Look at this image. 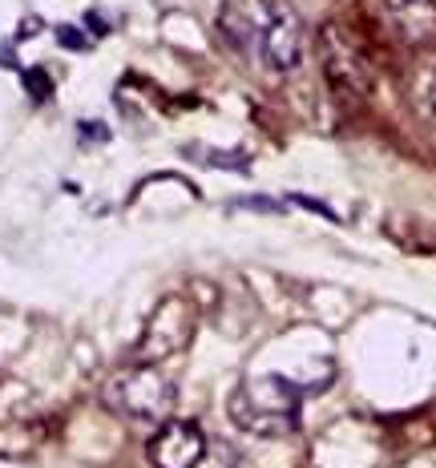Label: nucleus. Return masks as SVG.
<instances>
[{
    "label": "nucleus",
    "mask_w": 436,
    "mask_h": 468,
    "mask_svg": "<svg viewBox=\"0 0 436 468\" xmlns=\"http://www.w3.org/2000/svg\"><path fill=\"white\" fill-rule=\"evenodd\" d=\"M194 324H198V315H194L190 299L166 295L150 311V319H145V331L138 339V359H145V364H162V359L186 351L190 339H194Z\"/></svg>",
    "instance_id": "5"
},
{
    "label": "nucleus",
    "mask_w": 436,
    "mask_h": 468,
    "mask_svg": "<svg viewBox=\"0 0 436 468\" xmlns=\"http://www.w3.org/2000/svg\"><path fill=\"white\" fill-rule=\"evenodd\" d=\"M364 8L392 41L412 48L436 41V0H364Z\"/></svg>",
    "instance_id": "6"
},
{
    "label": "nucleus",
    "mask_w": 436,
    "mask_h": 468,
    "mask_svg": "<svg viewBox=\"0 0 436 468\" xmlns=\"http://www.w3.org/2000/svg\"><path fill=\"white\" fill-rule=\"evenodd\" d=\"M61 41L69 48H85V45H90V41H81V33H73V28H61Z\"/></svg>",
    "instance_id": "10"
},
{
    "label": "nucleus",
    "mask_w": 436,
    "mask_h": 468,
    "mask_svg": "<svg viewBox=\"0 0 436 468\" xmlns=\"http://www.w3.org/2000/svg\"><path fill=\"white\" fill-rule=\"evenodd\" d=\"M25 81H28V90H33L37 101H41L45 90H48V85H45V77H41V69H28V73H25Z\"/></svg>",
    "instance_id": "9"
},
{
    "label": "nucleus",
    "mask_w": 436,
    "mask_h": 468,
    "mask_svg": "<svg viewBox=\"0 0 436 468\" xmlns=\"http://www.w3.org/2000/svg\"><path fill=\"white\" fill-rule=\"evenodd\" d=\"M409 101L412 110L424 117V122L436 125V57H420L416 69L409 73Z\"/></svg>",
    "instance_id": "8"
},
{
    "label": "nucleus",
    "mask_w": 436,
    "mask_h": 468,
    "mask_svg": "<svg viewBox=\"0 0 436 468\" xmlns=\"http://www.w3.org/2000/svg\"><path fill=\"white\" fill-rule=\"evenodd\" d=\"M218 37L235 53L255 57L275 73L299 69V61L307 53L303 21L295 16V8L287 0H222Z\"/></svg>",
    "instance_id": "1"
},
{
    "label": "nucleus",
    "mask_w": 436,
    "mask_h": 468,
    "mask_svg": "<svg viewBox=\"0 0 436 468\" xmlns=\"http://www.w3.org/2000/svg\"><path fill=\"white\" fill-rule=\"evenodd\" d=\"M319 57H324V73L344 97H367L376 85V61L367 45L352 28L324 25L319 28Z\"/></svg>",
    "instance_id": "4"
},
{
    "label": "nucleus",
    "mask_w": 436,
    "mask_h": 468,
    "mask_svg": "<svg viewBox=\"0 0 436 468\" xmlns=\"http://www.w3.org/2000/svg\"><path fill=\"white\" fill-rule=\"evenodd\" d=\"M303 388L283 376H250L230 396V420L250 436H287L299 424Z\"/></svg>",
    "instance_id": "2"
},
{
    "label": "nucleus",
    "mask_w": 436,
    "mask_h": 468,
    "mask_svg": "<svg viewBox=\"0 0 436 468\" xmlns=\"http://www.w3.org/2000/svg\"><path fill=\"white\" fill-rule=\"evenodd\" d=\"M101 404L113 416H125V420L166 424L174 404H178V388H174V379L158 364L142 359V364H130L110 376V384L101 388Z\"/></svg>",
    "instance_id": "3"
},
{
    "label": "nucleus",
    "mask_w": 436,
    "mask_h": 468,
    "mask_svg": "<svg viewBox=\"0 0 436 468\" xmlns=\"http://www.w3.org/2000/svg\"><path fill=\"white\" fill-rule=\"evenodd\" d=\"M202 452H207V436L194 420H166L145 448L154 468H198Z\"/></svg>",
    "instance_id": "7"
}]
</instances>
